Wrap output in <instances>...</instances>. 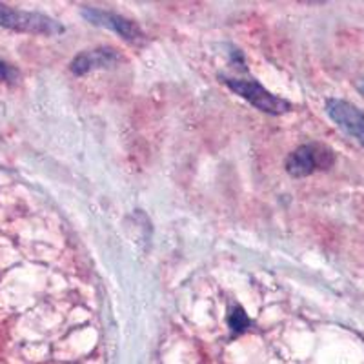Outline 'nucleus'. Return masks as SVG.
<instances>
[{"label": "nucleus", "instance_id": "f257e3e1", "mask_svg": "<svg viewBox=\"0 0 364 364\" xmlns=\"http://www.w3.org/2000/svg\"><path fill=\"white\" fill-rule=\"evenodd\" d=\"M336 162V154L328 146L317 144H302L295 151H291L286 159V171L291 177H308L317 170H328Z\"/></svg>", "mask_w": 364, "mask_h": 364}, {"label": "nucleus", "instance_id": "f03ea898", "mask_svg": "<svg viewBox=\"0 0 364 364\" xmlns=\"http://www.w3.org/2000/svg\"><path fill=\"white\" fill-rule=\"evenodd\" d=\"M0 26L15 29V31H24V33L57 35L64 31V26L42 13L22 11V9L9 8L6 4H0Z\"/></svg>", "mask_w": 364, "mask_h": 364}, {"label": "nucleus", "instance_id": "7ed1b4c3", "mask_svg": "<svg viewBox=\"0 0 364 364\" xmlns=\"http://www.w3.org/2000/svg\"><path fill=\"white\" fill-rule=\"evenodd\" d=\"M224 84H226L232 91H235L237 95H240L245 100H248V102L253 104L257 109H261V112L264 113L281 115V113H286L291 109V104L288 102V100L269 93V91L264 90L257 80H240L224 77Z\"/></svg>", "mask_w": 364, "mask_h": 364}, {"label": "nucleus", "instance_id": "20e7f679", "mask_svg": "<svg viewBox=\"0 0 364 364\" xmlns=\"http://www.w3.org/2000/svg\"><path fill=\"white\" fill-rule=\"evenodd\" d=\"M326 113L343 132H346L360 146H364V112H360L352 102L330 99L326 102Z\"/></svg>", "mask_w": 364, "mask_h": 364}, {"label": "nucleus", "instance_id": "39448f33", "mask_svg": "<svg viewBox=\"0 0 364 364\" xmlns=\"http://www.w3.org/2000/svg\"><path fill=\"white\" fill-rule=\"evenodd\" d=\"M82 17L86 18V21H90L91 24L104 26V28L112 29V31H115V33H119L120 37H124L126 41L129 42L144 41V33H142L141 28H139L135 22L120 17V15H115V13L102 11V9L84 8Z\"/></svg>", "mask_w": 364, "mask_h": 364}, {"label": "nucleus", "instance_id": "423d86ee", "mask_svg": "<svg viewBox=\"0 0 364 364\" xmlns=\"http://www.w3.org/2000/svg\"><path fill=\"white\" fill-rule=\"evenodd\" d=\"M122 60L119 53L113 48H97L93 51H84L77 55L71 63V71L75 75H84L97 68H112Z\"/></svg>", "mask_w": 364, "mask_h": 364}, {"label": "nucleus", "instance_id": "0eeeda50", "mask_svg": "<svg viewBox=\"0 0 364 364\" xmlns=\"http://www.w3.org/2000/svg\"><path fill=\"white\" fill-rule=\"evenodd\" d=\"M228 324H230L233 333L239 336V333H242V331H246L252 326V321H250V317L245 314L242 308L233 306L232 310H230V315H228Z\"/></svg>", "mask_w": 364, "mask_h": 364}, {"label": "nucleus", "instance_id": "6e6552de", "mask_svg": "<svg viewBox=\"0 0 364 364\" xmlns=\"http://www.w3.org/2000/svg\"><path fill=\"white\" fill-rule=\"evenodd\" d=\"M18 80V71L17 68H13L11 64L0 60V82H17Z\"/></svg>", "mask_w": 364, "mask_h": 364}, {"label": "nucleus", "instance_id": "1a4fd4ad", "mask_svg": "<svg viewBox=\"0 0 364 364\" xmlns=\"http://www.w3.org/2000/svg\"><path fill=\"white\" fill-rule=\"evenodd\" d=\"M359 90H360V93H363V95H364V80H363V82H360Z\"/></svg>", "mask_w": 364, "mask_h": 364}]
</instances>
